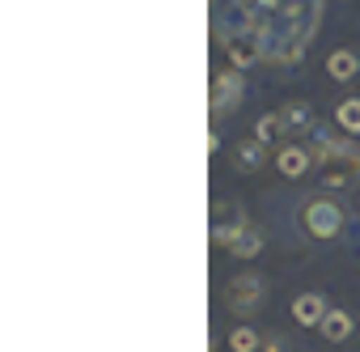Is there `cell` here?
I'll return each mask as SVG.
<instances>
[{
    "instance_id": "6da1fadb",
    "label": "cell",
    "mask_w": 360,
    "mask_h": 352,
    "mask_svg": "<svg viewBox=\"0 0 360 352\" xmlns=\"http://www.w3.org/2000/svg\"><path fill=\"white\" fill-rule=\"evenodd\" d=\"M326 0H217V43L233 68L305 60Z\"/></svg>"
},
{
    "instance_id": "7a4b0ae2",
    "label": "cell",
    "mask_w": 360,
    "mask_h": 352,
    "mask_svg": "<svg viewBox=\"0 0 360 352\" xmlns=\"http://www.w3.org/2000/svg\"><path fill=\"white\" fill-rule=\"evenodd\" d=\"M314 161L322 165V183L326 187H347L352 174L360 170V149L352 140H335L326 132H318L314 140Z\"/></svg>"
},
{
    "instance_id": "3957f363",
    "label": "cell",
    "mask_w": 360,
    "mask_h": 352,
    "mask_svg": "<svg viewBox=\"0 0 360 352\" xmlns=\"http://www.w3.org/2000/svg\"><path fill=\"white\" fill-rule=\"evenodd\" d=\"M263 301H267V284H263L259 276H238V280L229 284V310H233L238 318H255V314L263 310Z\"/></svg>"
},
{
    "instance_id": "277c9868",
    "label": "cell",
    "mask_w": 360,
    "mask_h": 352,
    "mask_svg": "<svg viewBox=\"0 0 360 352\" xmlns=\"http://www.w3.org/2000/svg\"><path fill=\"white\" fill-rule=\"evenodd\" d=\"M305 230H309L314 238H335V234L343 230L339 204H330V200H309V204H305Z\"/></svg>"
},
{
    "instance_id": "5b68a950",
    "label": "cell",
    "mask_w": 360,
    "mask_h": 352,
    "mask_svg": "<svg viewBox=\"0 0 360 352\" xmlns=\"http://www.w3.org/2000/svg\"><path fill=\"white\" fill-rule=\"evenodd\" d=\"M242 230H246L242 204H238V200H217V204H212V238H217L221 246H229Z\"/></svg>"
},
{
    "instance_id": "8992f818",
    "label": "cell",
    "mask_w": 360,
    "mask_h": 352,
    "mask_svg": "<svg viewBox=\"0 0 360 352\" xmlns=\"http://www.w3.org/2000/svg\"><path fill=\"white\" fill-rule=\"evenodd\" d=\"M242 94H246V89H242V77H238V73H217V77H212V102H208L212 115L221 119V115L238 111V106H242Z\"/></svg>"
},
{
    "instance_id": "52a82bcc",
    "label": "cell",
    "mask_w": 360,
    "mask_h": 352,
    "mask_svg": "<svg viewBox=\"0 0 360 352\" xmlns=\"http://www.w3.org/2000/svg\"><path fill=\"white\" fill-rule=\"evenodd\" d=\"M309 165H314V153H305L301 144H284V149L276 153V170L284 174V179H301Z\"/></svg>"
},
{
    "instance_id": "ba28073f",
    "label": "cell",
    "mask_w": 360,
    "mask_h": 352,
    "mask_svg": "<svg viewBox=\"0 0 360 352\" xmlns=\"http://www.w3.org/2000/svg\"><path fill=\"white\" fill-rule=\"evenodd\" d=\"M326 314H330V310H326V301H322L318 293H301V297L292 301V318H297L301 327H322Z\"/></svg>"
},
{
    "instance_id": "9c48e42d",
    "label": "cell",
    "mask_w": 360,
    "mask_h": 352,
    "mask_svg": "<svg viewBox=\"0 0 360 352\" xmlns=\"http://www.w3.org/2000/svg\"><path fill=\"white\" fill-rule=\"evenodd\" d=\"M233 165L246 170V174L263 170V165H267V144H263V140H242V144H233Z\"/></svg>"
},
{
    "instance_id": "30bf717a",
    "label": "cell",
    "mask_w": 360,
    "mask_h": 352,
    "mask_svg": "<svg viewBox=\"0 0 360 352\" xmlns=\"http://www.w3.org/2000/svg\"><path fill=\"white\" fill-rule=\"evenodd\" d=\"M322 339H330V344H339V339H347L352 335V314L347 310H330L326 318H322Z\"/></svg>"
},
{
    "instance_id": "8fae6325",
    "label": "cell",
    "mask_w": 360,
    "mask_h": 352,
    "mask_svg": "<svg viewBox=\"0 0 360 352\" xmlns=\"http://www.w3.org/2000/svg\"><path fill=\"white\" fill-rule=\"evenodd\" d=\"M356 68H360L356 51H330V56H326V73H330L335 81H352V77H356Z\"/></svg>"
},
{
    "instance_id": "7c38bea8",
    "label": "cell",
    "mask_w": 360,
    "mask_h": 352,
    "mask_svg": "<svg viewBox=\"0 0 360 352\" xmlns=\"http://www.w3.org/2000/svg\"><path fill=\"white\" fill-rule=\"evenodd\" d=\"M259 251H263V234H259V230H250V225L229 242V255H238V259H255Z\"/></svg>"
},
{
    "instance_id": "4fadbf2b",
    "label": "cell",
    "mask_w": 360,
    "mask_h": 352,
    "mask_svg": "<svg viewBox=\"0 0 360 352\" xmlns=\"http://www.w3.org/2000/svg\"><path fill=\"white\" fill-rule=\"evenodd\" d=\"M284 132H288V127H284V115H263V119L255 123V140H263V144H276Z\"/></svg>"
},
{
    "instance_id": "5bb4252c",
    "label": "cell",
    "mask_w": 360,
    "mask_h": 352,
    "mask_svg": "<svg viewBox=\"0 0 360 352\" xmlns=\"http://www.w3.org/2000/svg\"><path fill=\"white\" fill-rule=\"evenodd\" d=\"M335 123L343 127V132H360V98H347V102H339V111H335Z\"/></svg>"
},
{
    "instance_id": "9a60e30c",
    "label": "cell",
    "mask_w": 360,
    "mask_h": 352,
    "mask_svg": "<svg viewBox=\"0 0 360 352\" xmlns=\"http://www.w3.org/2000/svg\"><path fill=\"white\" fill-rule=\"evenodd\" d=\"M259 331H250V327H238V331H229V348L233 352H259Z\"/></svg>"
},
{
    "instance_id": "2e32d148",
    "label": "cell",
    "mask_w": 360,
    "mask_h": 352,
    "mask_svg": "<svg viewBox=\"0 0 360 352\" xmlns=\"http://www.w3.org/2000/svg\"><path fill=\"white\" fill-rule=\"evenodd\" d=\"M280 115H284V127H305V123H309V106H305V102H292V106H284Z\"/></svg>"
},
{
    "instance_id": "e0dca14e",
    "label": "cell",
    "mask_w": 360,
    "mask_h": 352,
    "mask_svg": "<svg viewBox=\"0 0 360 352\" xmlns=\"http://www.w3.org/2000/svg\"><path fill=\"white\" fill-rule=\"evenodd\" d=\"M263 348H267V352H280V339H276V335H267V339H263Z\"/></svg>"
},
{
    "instance_id": "ac0fdd59",
    "label": "cell",
    "mask_w": 360,
    "mask_h": 352,
    "mask_svg": "<svg viewBox=\"0 0 360 352\" xmlns=\"http://www.w3.org/2000/svg\"><path fill=\"white\" fill-rule=\"evenodd\" d=\"M356 204H360V200H356Z\"/></svg>"
}]
</instances>
